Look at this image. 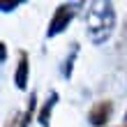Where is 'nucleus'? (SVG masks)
<instances>
[{
	"instance_id": "5",
	"label": "nucleus",
	"mask_w": 127,
	"mask_h": 127,
	"mask_svg": "<svg viewBox=\"0 0 127 127\" xmlns=\"http://www.w3.org/2000/svg\"><path fill=\"white\" fill-rule=\"evenodd\" d=\"M56 104H58V93H56V90H51L49 97L44 99L42 109L37 111V123H39L42 127H51V111H53Z\"/></svg>"
},
{
	"instance_id": "3",
	"label": "nucleus",
	"mask_w": 127,
	"mask_h": 127,
	"mask_svg": "<svg viewBox=\"0 0 127 127\" xmlns=\"http://www.w3.org/2000/svg\"><path fill=\"white\" fill-rule=\"evenodd\" d=\"M111 118H113V102L111 99H99L95 102L90 111H88V123L93 127H104Z\"/></svg>"
},
{
	"instance_id": "2",
	"label": "nucleus",
	"mask_w": 127,
	"mask_h": 127,
	"mask_svg": "<svg viewBox=\"0 0 127 127\" xmlns=\"http://www.w3.org/2000/svg\"><path fill=\"white\" fill-rule=\"evenodd\" d=\"M81 7H83L81 2H63V5H58V7H56V12H53V16H51V21H49L46 37H56V35L65 32L67 28H69L72 19L79 14Z\"/></svg>"
},
{
	"instance_id": "8",
	"label": "nucleus",
	"mask_w": 127,
	"mask_h": 127,
	"mask_svg": "<svg viewBox=\"0 0 127 127\" xmlns=\"http://www.w3.org/2000/svg\"><path fill=\"white\" fill-rule=\"evenodd\" d=\"M21 5H23V0H19V2H5L0 9H2V14H7V12H14V9H16V7H21Z\"/></svg>"
},
{
	"instance_id": "7",
	"label": "nucleus",
	"mask_w": 127,
	"mask_h": 127,
	"mask_svg": "<svg viewBox=\"0 0 127 127\" xmlns=\"http://www.w3.org/2000/svg\"><path fill=\"white\" fill-rule=\"evenodd\" d=\"M76 56H79V46L74 44L72 51H69V56H67V60H65V67H63L65 79H69V76H72V67H74V60H76Z\"/></svg>"
},
{
	"instance_id": "9",
	"label": "nucleus",
	"mask_w": 127,
	"mask_h": 127,
	"mask_svg": "<svg viewBox=\"0 0 127 127\" xmlns=\"http://www.w3.org/2000/svg\"><path fill=\"white\" fill-rule=\"evenodd\" d=\"M5 127H21V116H12L9 125H5Z\"/></svg>"
},
{
	"instance_id": "4",
	"label": "nucleus",
	"mask_w": 127,
	"mask_h": 127,
	"mask_svg": "<svg viewBox=\"0 0 127 127\" xmlns=\"http://www.w3.org/2000/svg\"><path fill=\"white\" fill-rule=\"evenodd\" d=\"M28 79H30V58H28L26 51H19V63H16V69H14V83H16L19 90L28 88Z\"/></svg>"
},
{
	"instance_id": "10",
	"label": "nucleus",
	"mask_w": 127,
	"mask_h": 127,
	"mask_svg": "<svg viewBox=\"0 0 127 127\" xmlns=\"http://www.w3.org/2000/svg\"><path fill=\"white\" fill-rule=\"evenodd\" d=\"M0 49H2V56H0V60L5 63V60H7V44H5V42H0Z\"/></svg>"
},
{
	"instance_id": "11",
	"label": "nucleus",
	"mask_w": 127,
	"mask_h": 127,
	"mask_svg": "<svg viewBox=\"0 0 127 127\" xmlns=\"http://www.w3.org/2000/svg\"><path fill=\"white\" fill-rule=\"evenodd\" d=\"M123 127H127V111H125V120H123Z\"/></svg>"
},
{
	"instance_id": "6",
	"label": "nucleus",
	"mask_w": 127,
	"mask_h": 127,
	"mask_svg": "<svg viewBox=\"0 0 127 127\" xmlns=\"http://www.w3.org/2000/svg\"><path fill=\"white\" fill-rule=\"evenodd\" d=\"M35 109H37V95L32 93L30 97H28V109H26V113L21 116V127H30V120H32V116H35Z\"/></svg>"
},
{
	"instance_id": "1",
	"label": "nucleus",
	"mask_w": 127,
	"mask_h": 127,
	"mask_svg": "<svg viewBox=\"0 0 127 127\" xmlns=\"http://www.w3.org/2000/svg\"><path fill=\"white\" fill-rule=\"evenodd\" d=\"M118 16H116V7L113 2H93L90 9L86 14V32L88 39L93 44H106L116 32Z\"/></svg>"
}]
</instances>
